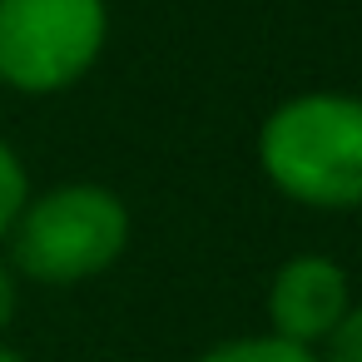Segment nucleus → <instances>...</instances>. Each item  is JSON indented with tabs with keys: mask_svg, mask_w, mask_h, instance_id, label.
<instances>
[{
	"mask_svg": "<svg viewBox=\"0 0 362 362\" xmlns=\"http://www.w3.org/2000/svg\"><path fill=\"white\" fill-rule=\"evenodd\" d=\"M30 169H25V159H21V149L0 134V243H6V233H11V223H16V214L25 209V199H30Z\"/></svg>",
	"mask_w": 362,
	"mask_h": 362,
	"instance_id": "6",
	"label": "nucleus"
},
{
	"mask_svg": "<svg viewBox=\"0 0 362 362\" xmlns=\"http://www.w3.org/2000/svg\"><path fill=\"white\" fill-rule=\"evenodd\" d=\"M194 362H322L313 347H298L278 332H238V337H223L214 347H204Z\"/></svg>",
	"mask_w": 362,
	"mask_h": 362,
	"instance_id": "5",
	"label": "nucleus"
},
{
	"mask_svg": "<svg viewBox=\"0 0 362 362\" xmlns=\"http://www.w3.org/2000/svg\"><path fill=\"white\" fill-rule=\"evenodd\" d=\"M134 238V214L119 189L95 179H65L30 189L25 209L6 233V258L21 283L35 288H80L105 278Z\"/></svg>",
	"mask_w": 362,
	"mask_h": 362,
	"instance_id": "2",
	"label": "nucleus"
},
{
	"mask_svg": "<svg viewBox=\"0 0 362 362\" xmlns=\"http://www.w3.org/2000/svg\"><path fill=\"white\" fill-rule=\"evenodd\" d=\"M347 308H352V278L332 253L283 258L263 293L268 332H278L298 347H313V352L332 337V327L347 317Z\"/></svg>",
	"mask_w": 362,
	"mask_h": 362,
	"instance_id": "4",
	"label": "nucleus"
},
{
	"mask_svg": "<svg viewBox=\"0 0 362 362\" xmlns=\"http://www.w3.org/2000/svg\"><path fill=\"white\" fill-rule=\"evenodd\" d=\"M16 317H21V273L11 268L6 248H0V342L16 327Z\"/></svg>",
	"mask_w": 362,
	"mask_h": 362,
	"instance_id": "8",
	"label": "nucleus"
},
{
	"mask_svg": "<svg viewBox=\"0 0 362 362\" xmlns=\"http://www.w3.org/2000/svg\"><path fill=\"white\" fill-rule=\"evenodd\" d=\"M0 362H30L21 347H11V342H0Z\"/></svg>",
	"mask_w": 362,
	"mask_h": 362,
	"instance_id": "9",
	"label": "nucleus"
},
{
	"mask_svg": "<svg viewBox=\"0 0 362 362\" xmlns=\"http://www.w3.org/2000/svg\"><path fill=\"white\" fill-rule=\"evenodd\" d=\"M322 362H362V303L347 308V317L332 327V337L317 347Z\"/></svg>",
	"mask_w": 362,
	"mask_h": 362,
	"instance_id": "7",
	"label": "nucleus"
},
{
	"mask_svg": "<svg viewBox=\"0 0 362 362\" xmlns=\"http://www.w3.org/2000/svg\"><path fill=\"white\" fill-rule=\"evenodd\" d=\"M253 159L273 194L313 214L362 209V95L298 90L278 100L258 134Z\"/></svg>",
	"mask_w": 362,
	"mask_h": 362,
	"instance_id": "1",
	"label": "nucleus"
},
{
	"mask_svg": "<svg viewBox=\"0 0 362 362\" xmlns=\"http://www.w3.org/2000/svg\"><path fill=\"white\" fill-rule=\"evenodd\" d=\"M110 45V0H0V90L50 100L95 75Z\"/></svg>",
	"mask_w": 362,
	"mask_h": 362,
	"instance_id": "3",
	"label": "nucleus"
}]
</instances>
